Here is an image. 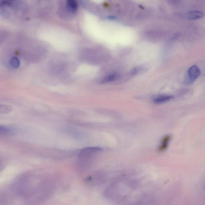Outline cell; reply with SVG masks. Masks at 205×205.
<instances>
[{
  "instance_id": "1",
  "label": "cell",
  "mask_w": 205,
  "mask_h": 205,
  "mask_svg": "<svg viewBox=\"0 0 205 205\" xmlns=\"http://www.w3.org/2000/svg\"><path fill=\"white\" fill-rule=\"evenodd\" d=\"M102 149L98 147H89L81 150L78 155V158L80 162H84L90 160L93 155L102 152Z\"/></svg>"
},
{
  "instance_id": "2",
  "label": "cell",
  "mask_w": 205,
  "mask_h": 205,
  "mask_svg": "<svg viewBox=\"0 0 205 205\" xmlns=\"http://www.w3.org/2000/svg\"><path fill=\"white\" fill-rule=\"evenodd\" d=\"M201 74V71L199 67L196 65H193L189 69L188 71V79L189 83L194 82Z\"/></svg>"
},
{
  "instance_id": "3",
  "label": "cell",
  "mask_w": 205,
  "mask_h": 205,
  "mask_svg": "<svg viewBox=\"0 0 205 205\" xmlns=\"http://www.w3.org/2000/svg\"><path fill=\"white\" fill-rule=\"evenodd\" d=\"M203 16V13L199 11H190L186 14L187 17L190 20H197L201 19Z\"/></svg>"
},
{
  "instance_id": "4",
  "label": "cell",
  "mask_w": 205,
  "mask_h": 205,
  "mask_svg": "<svg viewBox=\"0 0 205 205\" xmlns=\"http://www.w3.org/2000/svg\"><path fill=\"white\" fill-rule=\"evenodd\" d=\"M174 98L171 95H161L156 97L153 99V102L155 104H161L166 103Z\"/></svg>"
},
{
  "instance_id": "5",
  "label": "cell",
  "mask_w": 205,
  "mask_h": 205,
  "mask_svg": "<svg viewBox=\"0 0 205 205\" xmlns=\"http://www.w3.org/2000/svg\"><path fill=\"white\" fill-rule=\"evenodd\" d=\"M171 138V137L169 135L165 136L163 138L161 145L159 149L160 152H164L167 148L168 143H169V141H170Z\"/></svg>"
},
{
  "instance_id": "6",
  "label": "cell",
  "mask_w": 205,
  "mask_h": 205,
  "mask_svg": "<svg viewBox=\"0 0 205 205\" xmlns=\"http://www.w3.org/2000/svg\"><path fill=\"white\" fill-rule=\"evenodd\" d=\"M8 63H9V65L10 67L14 69H17L20 66V60L17 57H12L9 60Z\"/></svg>"
},
{
  "instance_id": "7",
  "label": "cell",
  "mask_w": 205,
  "mask_h": 205,
  "mask_svg": "<svg viewBox=\"0 0 205 205\" xmlns=\"http://www.w3.org/2000/svg\"><path fill=\"white\" fill-rule=\"evenodd\" d=\"M69 9L71 12L76 11L78 8V4L76 0H67Z\"/></svg>"
},
{
  "instance_id": "8",
  "label": "cell",
  "mask_w": 205,
  "mask_h": 205,
  "mask_svg": "<svg viewBox=\"0 0 205 205\" xmlns=\"http://www.w3.org/2000/svg\"><path fill=\"white\" fill-rule=\"evenodd\" d=\"M13 107L4 104H0V114L9 113L12 111Z\"/></svg>"
},
{
  "instance_id": "9",
  "label": "cell",
  "mask_w": 205,
  "mask_h": 205,
  "mask_svg": "<svg viewBox=\"0 0 205 205\" xmlns=\"http://www.w3.org/2000/svg\"><path fill=\"white\" fill-rule=\"evenodd\" d=\"M13 132V129L7 126L0 125V134L6 135L10 134Z\"/></svg>"
},
{
  "instance_id": "10",
  "label": "cell",
  "mask_w": 205,
  "mask_h": 205,
  "mask_svg": "<svg viewBox=\"0 0 205 205\" xmlns=\"http://www.w3.org/2000/svg\"><path fill=\"white\" fill-rule=\"evenodd\" d=\"M118 75L116 74H113L109 75L106 77L104 80H103L102 82L104 83L109 82V81H113L115 80L116 79Z\"/></svg>"
},
{
  "instance_id": "11",
  "label": "cell",
  "mask_w": 205,
  "mask_h": 205,
  "mask_svg": "<svg viewBox=\"0 0 205 205\" xmlns=\"http://www.w3.org/2000/svg\"><path fill=\"white\" fill-rule=\"evenodd\" d=\"M139 69L138 68H135L133 69L131 71V74L133 75H136V74L137 73L138 71H139Z\"/></svg>"
},
{
  "instance_id": "12",
  "label": "cell",
  "mask_w": 205,
  "mask_h": 205,
  "mask_svg": "<svg viewBox=\"0 0 205 205\" xmlns=\"http://www.w3.org/2000/svg\"><path fill=\"white\" fill-rule=\"evenodd\" d=\"M108 19H111V20H114L116 19V17L114 16H110L108 17Z\"/></svg>"
},
{
  "instance_id": "13",
  "label": "cell",
  "mask_w": 205,
  "mask_h": 205,
  "mask_svg": "<svg viewBox=\"0 0 205 205\" xmlns=\"http://www.w3.org/2000/svg\"><path fill=\"white\" fill-rule=\"evenodd\" d=\"M11 1H13V0H11Z\"/></svg>"
}]
</instances>
